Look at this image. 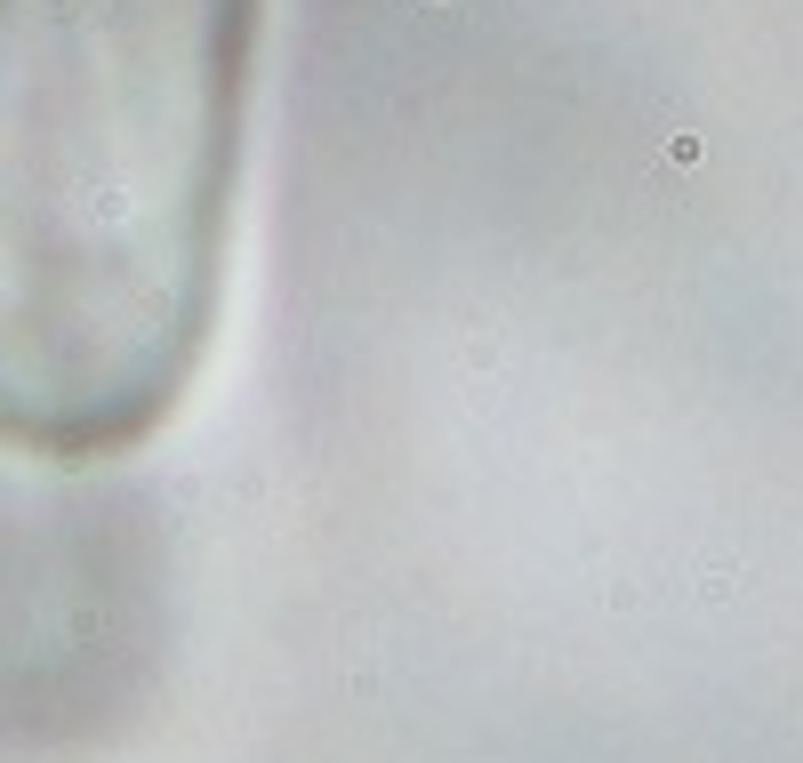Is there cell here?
I'll use <instances>...</instances> for the list:
<instances>
[{"label":"cell","instance_id":"obj_1","mask_svg":"<svg viewBox=\"0 0 803 763\" xmlns=\"http://www.w3.org/2000/svg\"><path fill=\"white\" fill-rule=\"evenodd\" d=\"M249 0H0V434L81 458L201 346Z\"/></svg>","mask_w":803,"mask_h":763}]
</instances>
